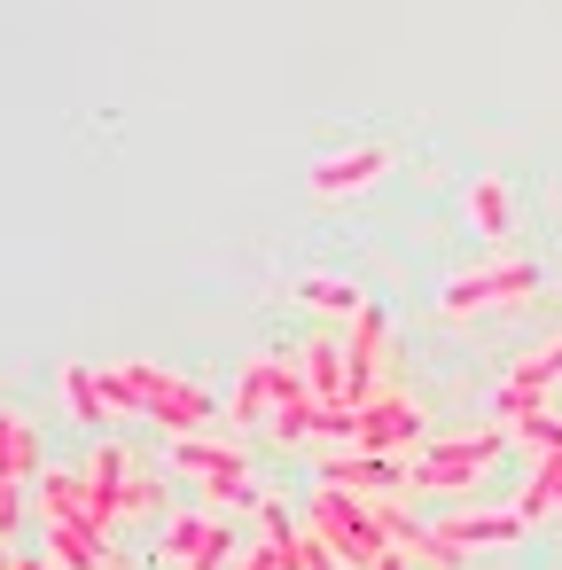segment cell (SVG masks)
I'll list each match as a JSON object with an SVG mask.
<instances>
[{"mask_svg":"<svg viewBox=\"0 0 562 570\" xmlns=\"http://www.w3.org/2000/svg\"><path fill=\"white\" fill-rule=\"evenodd\" d=\"M102 383H110V406L118 414H149L165 438H188V430L211 422V399L188 375L157 367V360H118V367H102Z\"/></svg>","mask_w":562,"mask_h":570,"instance_id":"6da1fadb","label":"cell"},{"mask_svg":"<svg viewBox=\"0 0 562 570\" xmlns=\"http://www.w3.org/2000/svg\"><path fill=\"white\" fill-rule=\"evenodd\" d=\"M507 453V422H484V430H453V438H422L406 453V492L414 500H437V492H476V476Z\"/></svg>","mask_w":562,"mask_h":570,"instance_id":"7a4b0ae2","label":"cell"},{"mask_svg":"<svg viewBox=\"0 0 562 570\" xmlns=\"http://www.w3.org/2000/svg\"><path fill=\"white\" fill-rule=\"evenodd\" d=\"M305 531H321L328 554H336L344 570H375V562L391 554L375 508H367L359 492H344V484H313V500H305Z\"/></svg>","mask_w":562,"mask_h":570,"instance_id":"3957f363","label":"cell"},{"mask_svg":"<svg viewBox=\"0 0 562 570\" xmlns=\"http://www.w3.org/2000/svg\"><path fill=\"white\" fill-rule=\"evenodd\" d=\"M172 469H188V476L204 484V500H219V508H243V515L266 508V492H258V476H250V453H243L235 438L188 430V438H172Z\"/></svg>","mask_w":562,"mask_h":570,"instance_id":"277c9868","label":"cell"},{"mask_svg":"<svg viewBox=\"0 0 562 570\" xmlns=\"http://www.w3.org/2000/svg\"><path fill=\"white\" fill-rule=\"evenodd\" d=\"M523 297H539V266H531V258H484V266H469L461 282H445L437 313H445V321H469V313H507V305H523Z\"/></svg>","mask_w":562,"mask_h":570,"instance_id":"5b68a950","label":"cell"},{"mask_svg":"<svg viewBox=\"0 0 562 570\" xmlns=\"http://www.w3.org/2000/svg\"><path fill=\"white\" fill-rule=\"evenodd\" d=\"M289 399H313V391H305V367H297V360H274V352H250V360L235 367L227 430H266L274 406H289Z\"/></svg>","mask_w":562,"mask_h":570,"instance_id":"8992f818","label":"cell"},{"mask_svg":"<svg viewBox=\"0 0 562 570\" xmlns=\"http://www.w3.org/2000/svg\"><path fill=\"white\" fill-rule=\"evenodd\" d=\"M422 438H430V414L414 406L406 383H383L375 399L352 406V445H359V453H391V461H406Z\"/></svg>","mask_w":562,"mask_h":570,"instance_id":"52a82bcc","label":"cell"},{"mask_svg":"<svg viewBox=\"0 0 562 570\" xmlns=\"http://www.w3.org/2000/svg\"><path fill=\"white\" fill-rule=\"evenodd\" d=\"M235 554L243 547L219 523V508H180V515L157 523V562H172V570H227Z\"/></svg>","mask_w":562,"mask_h":570,"instance_id":"ba28073f","label":"cell"},{"mask_svg":"<svg viewBox=\"0 0 562 570\" xmlns=\"http://www.w3.org/2000/svg\"><path fill=\"white\" fill-rule=\"evenodd\" d=\"M383 383H391V321H383V305H359L344 321V406L375 399Z\"/></svg>","mask_w":562,"mask_h":570,"instance_id":"9c48e42d","label":"cell"},{"mask_svg":"<svg viewBox=\"0 0 562 570\" xmlns=\"http://www.w3.org/2000/svg\"><path fill=\"white\" fill-rule=\"evenodd\" d=\"M554 383H562V336H546V344L515 352V367H507V383H500V399H492V422H515V414L546 406V391H554Z\"/></svg>","mask_w":562,"mask_h":570,"instance_id":"30bf717a","label":"cell"},{"mask_svg":"<svg viewBox=\"0 0 562 570\" xmlns=\"http://www.w3.org/2000/svg\"><path fill=\"white\" fill-rule=\"evenodd\" d=\"M391 149L383 141H359V149H336V157H313V173H305V188L321 196V204H336V196H359V188H375V180H391Z\"/></svg>","mask_w":562,"mask_h":570,"instance_id":"8fae6325","label":"cell"},{"mask_svg":"<svg viewBox=\"0 0 562 570\" xmlns=\"http://www.w3.org/2000/svg\"><path fill=\"white\" fill-rule=\"evenodd\" d=\"M531 523L515 515V508H453V515H437V539L469 562V554H492V547H515Z\"/></svg>","mask_w":562,"mask_h":570,"instance_id":"7c38bea8","label":"cell"},{"mask_svg":"<svg viewBox=\"0 0 562 570\" xmlns=\"http://www.w3.org/2000/svg\"><path fill=\"white\" fill-rule=\"evenodd\" d=\"M321 484H344V492H359V500H375V492H406V461H391V453H359V445H328V453H321Z\"/></svg>","mask_w":562,"mask_h":570,"instance_id":"4fadbf2b","label":"cell"},{"mask_svg":"<svg viewBox=\"0 0 562 570\" xmlns=\"http://www.w3.org/2000/svg\"><path fill=\"white\" fill-rule=\"evenodd\" d=\"M32 492H40V500H32V508H40V523H95V531H110L79 469H40V476H32Z\"/></svg>","mask_w":562,"mask_h":570,"instance_id":"5bb4252c","label":"cell"},{"mask_svg":"<svg viewBox=\"0 0 562 570\" xmlns=\"http://www.w3.org/2000/svg\"><path fill=\"white\" fill-rule=\"evenodd\" d=\"M40 554L56 570H102L110 562V531H95V523H40Z\"/></svg>","mask_w":562,"mask_h":570,"instance_id":"9a60e30c","label":"cell"},{"mask_svg":"<svg viewBox=\"0 0 562 570\" xmlns=\"http://www.w3.org/2000/svg\"><path fill=\"white\" fill-rule=\"evenodd\" d=\"M56 391H63V406H71V422H110L118 406H110V383H102V367H87V360H63L56 367Z\"/></svg>","mask_w":562,"mask_h":570,"instance_id":"2e32d148","label":"cell"},{"mask_svg":"<svg viewBox=\"0 0 562 570\" xmlns=\"http://www.w3.org/2000/svg\"><path fill=\"white\" fill-rule=\"evenodd\" d=\"M87 492H95V508H102V523H118V492H126V476H134V453L118 445V438H102L95 453H87Z\"/></svg>","mask_w":562,"mask_h":570,"instance_id":"e0dca14e","label":"cell"},{"mask_svg":"<svg viewBox=\"0 0 562 570\" xmlns=\"http://www.w3.org/2000/svg\"><path fill=\"white\" fill-rule=\"evenodd\" d=\"M507 508H515L523 523H539V515H562V445L531 461V476L515 484V500H507Z\"/></svg>","mask_w":562,"mask_h":570,"instance_id":"ac0fdd59","label":"cell"},{"mask_svg":"<svg viewBox=\"0 0 562 570\" xmlns=\"http://www.w3.org/2000/svg\"><path fill=\"white\" fill-rule=\"evenodd\" d=\"M40 476V438L17 406H0V484H32Z\"/></svg>","mask_w":562,"mask_h":570,"instance_id":"d6986e66","label":"cell"},{"mask_svg":"<svg viewBox=\"0 0 562 570\" xmlns=\"http://www.w3.org/2000/svg\"><path fill=\"white\" fill-rule=\"evenodd\" d=\"M289 297H297L305 313H328V321H352V313L367 305L344 274H297V282H289Z\"/></svg>","mask_w":562,"mask_h":570,"instance_id":"ffe728a7","label":"cell"},{"mask_svg":"<svg viewBox=\"0 0 562 570\" xmlns=\"http://www.w3.org/2000/svg\"><path fill=\"white\" fill-rule=\"evenodd\" d=\"M469 219H476V235L484 243H507V227H515V196H507V180H469Z\"/></svg>","mask_w":562,"mask_h":570,"instance_id":"44dd1931","label":"cell"},{"mask_svg":"<svg viewBox=\"0 0 562 570\" xmlns=\"http://www.w3.org/2000/svg\"><path fill=\"white\" fill-rule=\"evenodd\" d=\"M297 367H305V391L313 399H344V336H313L297 352Z\"/></svg>","mask_w":562,"mask_h":570,"instance_id":"7402d4cb","label":"cell"},{"mask_svg":"<svg viewBox=\"0 0 562 570\" xmlns=\"http://www.w3.org/2000/svg\"><path fill=\"white\" fill-rule=\"evenodd\" d=\"M507 445H515L523 461H539V453H554V445H562V414H546V406H531V414H515V422H507Z\"/></svg>","mask_w":562,"mask_h":570,"instance_id":"603a6c76","label":"cell"},{"mask_svg":"<svg viewBox=\"0 0 562 570\" xmlns=\"http://www.w3.org/2000/svg\"><path fill=\"white\" fill-rule=\"evenodd\" d=\"M157 500H165V484H157L149 469H134L126 492H118V515H157Z\"/></svg>","mask_w":562,"mask_h":570,"instance_id":"cb8c5ba5","label":"cell"},{"mask_svg":"<svg viewBox=\"0 0 562 570\" xmlns=\"http://www.w3.org/2000/svg\"><path fill=\"white\" fill-rule=\"evenodd\" d=\"M289 570H344V562L328 554L321 531H289Z\"/></svg>","mask_w":562,"mask_h":570,"instance_id":"d4e9b609","label":"cell"},{"mask_svg":"<svg viewBox=\"0 0 562 570\" xmlns=\"http://www.w3.org/2000/svg\"><path fill=\"white\" fill-rule=\"evenodd\" d=\"M24 523V484H0V539Z\"/></svg>","mask_w":562,"mask_h":570,"instance_id":"484cf974","label":"cell"},{"mask_svg":"<svg viewBox=\"0 0 562 570\" xmlns=\"http://www.w3.org/2000/svg\"><path fill=\"white\" fill-rule=\"evenodd\" d=\"M17 570H56V562L48 554H17Z\"/></svg>","mask_w":562,"mask_h":570,"instance_id":"4316f807","label":"cell"},{"mask_svg":"<svg viewBox=\"0 0 562 570\" xmlns=\"http://www.w3.org/2000/svg\"><path fill=\"white\" fill-rule=\"evenodd\" d=\"M102 570H141V562H134V554H118V547H110V562H102Z\"/></svg>","mask_w":562,"mask_h":570,"instance_id":"83f0119b","label":"cell"}]
</instances>
